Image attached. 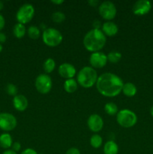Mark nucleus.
<instances>
[{"instance_id":"obj_28","label":"nucleus","mask_w":153,"mask_h":154,"mask_svg":"<svg viewBox=\"0 0 153 154\" xmlns=\"http://www.w3.org/2000/svg\"><path fill=\"white\" fill-rule=\"evenodd\" d=\"M11 147H12V150H14V151H15L16 153V152L20 151V149H21L20 143L16 141V142L13 143Z\"/></svg>"},{"instance_id":"obj_12","label":"nucleus","mask_w":153,"mask_h":154,"mask_svg":"<svg viewBox=\"0 0 153 154\" xmlns=\"http://www.w3.org/2000/svg\"><path fill=\"white\" fill-rule=\"evenodd\" d=\"M87 125L93 132H98L104 126L103 119L98 114H92L87 120Z\"/></svg>"},{"instance_id":"obj_4","label":"nucleus","mask_w":153,"mask_h":154,"mask_svg":"<svg viewBox=\"0 0 153 154\" xmlns=\"http://www.w3.org/2000/svg\"><path fill=\"white\" fill-rule=\"evenodd\" d=\"M116 121L122 127L130 128L136 123L137 117L135 113L130 110H121L116 114Z\"/></svg>"},{"instance_id":"obj_20","label":"nucleus","mask_w":153,"mask_h":154,"mask_svg":"<svg viewBox=\"0 0 153 154\" xmlns=\"http://www.w3.org/2000/svg\"><path fill=\"white\" fill-rule=\"evenodd\" d=\"M26 29L25 26L19 23L15 24L13 28V34L16 38H23L26 35Z\"/></svg>"},{"instance_id":"obj_2","label":"nucleus","mask_w":153,"mask_h":154,"mask_svg":"<svg viewBox=\"0 0 153 154\" xmlns=\"http://www.w3.org/2000/svg\"><path fill=\"white\" fill-rule=\"evenodd\" d=\"M106 42V35L100 29H92L86 34L83 38V45L86 49L90 52H98Z\"/></svg>"},{"instance_id":"obj_15","label":"nucleus","mask_w":153,"mask_h":154,"mask_svg":"<svg viewBox=\"0 0 153 154\" xmlns=\"http://www.w3.org/2000/svg\"><path fill=\"white\" fill-rule=\"evenodd\" d=\"M101 31L103 32L105 35L112 37L118 33V29L116 24L114 23L113 22H111V21H108V22L104 23L103 24Z\"/></svg>"},{"instance_id":"obj_37","label":"nucleus","mask_w":153,"mask_h":154,"mask_svg":"<svg viewBox=\"0 0 153 154\" xmlns=\"http://www.w3.org/2000/svg\"><path fill=\"white\" fill-rule=\"evenodd\" d=\"M3 8H4V4H3L2 2L0 1V11H1L2 10Z\"/></svg>"},{"instance_id":"obj_35","label":"nucleus","mask_w":153,"mask_h":154,"mask_svg":"<svg viewBox=\"0 0 153 154\" xmlns=\"http://www.w3.org/2000/svg\"><path fill=\"white\" fill-rule=\"evenodd\" d=\"M2 154H17V153H16L15 151H14V150H9V149H8V150H4V151L3 152Z\"/></svg>"},{"instance_id":"obj_23","label":"nucleus","mask_w":153,"mask_h":154,"mask_svg":"<svg viewBox=\"0 0 153 154\" xmlns=\"http://www.w3.org/2000/svg\"><path fill=\"white\" fill-rule=\"evenodd\" d=\"M27 33H28V35L30 38L34 39V40L38 38L40 35V29H39L38 27L35 26H31L28 27Z\"/></svg>"},{"instance_id":"obj_7","label":"nucleus","mask_w":153,"mask_h":154,"mask_svg":"<svg viewBox=\"0 0 153 154\" xmlns=\"http://www.w3.org/2000/svg\"><path fill=\"white\" fill-rule=\"evenodd\" d=\"M34 85L38 92L41 94H46L52 89V79L46 74H40L36 78Z\"/></svg>"},{"instance_id":"obj_34","label":"nucleus","mask_w":153,"mask_h":154,"mask_svg":"<svg viewBox=\"0 0 153 154\" xmlns=\"http://www.w3.org/2000/svg\"><path fill=\"white\" fill-rule=\"evenodd\" d=\"M100 21L98 20H94V23H93V29H100Z\"/></svg>"},{"instance_id":"obj_14","label":"nucleus","mask_w":153,"mask_h":154,"mask_svg":"<svg viewBox=\"0 0 153 154\" xmlns=\"http://www.w3.org/2000/svg\"><path fill=\"white\" fill-rule=\"evenodd\" d=\"M13 105L18 111H24L28 105V99L23 95H16L13 99Z\"/></svg>"},{"instance_id":"obj_39","label":"nucleus","mask_w":153,"mask_h":154,"mask_svg":"<svg viewBox=\"0 0 153 154\" xmlns=\"http://www.w3.org/2000/svg\"><path fill=\"white\" fill-rule=\"evenodd\" d=\"M2 49H3V47H2V44H0V53L2 51Z\"/></svg>"},{"instance_id":"obj_38","label":"nucleus","mask_w":153,"mask_h":154,"mask_svg":"<svg viewBox=\"0 0 153 154\" xmlns=\"http://www.w3.org/2000/svg\"><path fill=\"white\" fill-rule=\"evenodd\" d=\"M150 114H151V115L153 117V106L152 107L151 109H150Z\"/></svg>"},{"instance_id":"obj_26","label":"nucleus","mask_w":153,"mask_h":154,"mask_svg":"<svg viewBox=\"0 0 153 154\" xmlns=\"http://www.w3.org/2000/svg\"><path fill=\"white\" fill-rule=\"evenodd\" d=\"M65 20V15L61 11H56L52 14V20L53 22L60 23Z\"/></svg>"},{"instance_id":"obj_8","label":"nucleus","mask_w":153,"mask_h":154,"mask_svg":"<svg viewBox=\"0 0 153 154\" xmlns=\"http://www.w3.org/2000/svg\"><path fill=\"white\" fill-rule=\"evenodd\" d=\"M98 12L102 18L110 21L115 18L117 10L115 5L112 2L105 1L99 6Z\"/></svg>"},{"instance_id":"obj_27","label":"nucleus","mask_w":153,"mask_h":154,"mask_svg":"<svg viewBox=\"0 0 153 154\" xmlns=\"http://www.w3.org/2000/svg\"><path fill=\"white\" fill-rule=\"evenodd\" d=\"M5 91L9 96H14V97L17 95V88L13 84H8L5 87Z\"/></svg>"},{"instance_id":"obj_18","label":"nucleus","mask_w":153,"mask_h":154,"mask_svg":"<svg viewBox=\"0 0 153 154\" xmlns=\"http://www.w3.org/2000/svg\"><path fill=\"white\" fill-rule=\"evenodd\" d=\"M118 152V147L113 141H109L105 143L104 146V154H117Z\"/></svg>"},{"instance_id":"obj_21","label":"nucleus","mask_w":153,"mask_h":154,"mask_svg":"<svg viewBox=\"0 0 153 154\" xmlns=\"http://www.w3.org/2000/svg\"><path fill=\"white\" fill-rule=\"evenodd\" d=\"M56 67V63L54 61L53 59L52 58H48L45 60V62L44 63L43 65V68L44 70L46 73H51L52 71L55 69Z\"/></svg>"},{"instance_id":"obj_17","label":"nucleus","mask_w":153,"mask_h":154,"mask_svg":"<svg viewBox=\"0 0 153 154\" xmlns=\"http://www.w3.org/2000/svg\"><path fill=\"white\" fill-rule=\"evenodd\" d=\"M13 144L12 137L8 133H3L0 135V147L8 150Z\"/></svg>"},{"instance_id":"obj_13","label":"nucleus","mask_w":153,"mask_h":154,"mask_svg":"<svg viewBox=\"0 0 153 154\" xmlns=\"http://www.w3.org/2000/svg\"><path fill=\"white\" fill-rule=\"evenodd\" d=\"M58 72L60 76L66 80L71 79L76 75V69L70 63H63L60 65Z\"/></svg>"},{"instance_id":"obj_5","label":"nucleus","mask_w":153,"mask_h":154,"mask_svg":"<svg viewBox=\"0 0 153 154\" xmlns=\"http://www.w3.org/2000/svg\"><path fill=\"white\" fill-rule=\"evenodd\" d=\"M44 43L49 47H56L62 42V35L58 30L54 28H48L42 35Z\"/></svg>"},{"instance_id":"obj_36","label":"nucleus","mask_w":153,"mask_h":154,"mask_svg":"<svg viewBox=\"0 0 153 154\" xmlns=\"http://www.w3.org/2000/svg\"><path fill=\"white\" fill-rule=\"evenodd\" d=\"M51 2L56 5H61L64 2V1H63V0H52Z\"/></svg>"},{"instance_id":"obj_32","label":"nucleus","mask_w":153,"mask_h":154,"mask_svg":"<svg viewBox=\"0 0 153 154\" xmlns=\"http://www.w3.org/2000/svg\"><path fill=\"white\" fill-rule=\"evenodd\" d=\"M6 40H7V36H6V35L4 33L0 32V44L2 45L3 43H4L6 42Z\"/></svg>"},{"instance_id":"obj_29","label":"nucleus","mask_w":153,"mask_h":154,"mask_svg":"<svg viewBox=\"0 0 153 154\" xmlns=\"http://www.w3.org/2000/svg\"><path fill=\"white\" fill-rule=\"evenodd\" d=\"M65 154H80V152L78 150L77 148H75V147H71V148L68 149L66 152Z\"/></svg>"},{"instance_id":"obj_30","label":"nucleus","mask_w":153,"mask_h":154,"mask_svg":"<svg viewBox=\"0 0 153 154\" xmlns=\"http://www.w3.org/2000/svg\"><path fill=\"white\" fill-rule=\"evenodd\" d=\"M21 154H38L37 152L34 150V149L32 148H27L26 150H24L21 153Z\"/></svg>"},{"instance_id":"obj_6","label":"nucleus","mask_w":153,"mask_h":154,"mask_svg":"<svg viewBox=\"0 0 153 154\" xmlns=\"http://www.w3.org/2000/svg\"><path fill=\"white\" fill-rule=\"evenodd\" d=\"M34 15V8L32 5L24 4L18 9L16 14V20L19 23L26 24L32 20Z\"/></svg>"},{"instance_id":"obj_10","label":"nucleus","mask_w":153,"mask_h":154,"mask_svg":"<svg viewBox=\"0 0 153 154\" xmlns=\"http://www.w3.org/2000/svg\"><path fill=\"white\" fill-rule=\"evenodd\" d=\"M107 61V57H106V54L100 51L92 53L89 58L90 65L92 66L93 69L94 68L101 69V68L104 67Z\"/></svg>"},{"instance_id":"obj_33","label":"nucleus","mask_w":153,"mask_h":154,"mask_svg":"<svg viewBox=\"0 0 153 154\" xmlns=\"http://www.w3.org/2000/svg\"><path fill=\"white\" fill-rule=\"evenodd\" d=\"M88 3L92 7H95L99 4V2L98 0H90V1L88 2Z\"/></svg>"},{"instance_id":"obj_16","label":"nucleus","mask_w":153,"mask_h":154,"mask_svg":"<svg viewBox=\"0 0 153 154\" xmlns=\"http://www.w3.org/2000/svg\"><path fill=\"white\" fill-rule=\"evenodd\" d=\"M122 92L128 97H133L136 95V92H137V89H136V86L134 84H132V83L128 82L124 84Z\"/></svg>"},{"instance_id":"obj_1","label":"nucleus","mask_w":153,"mask_h":154,"mask_svg":"<svg viewBox=\"0 0 153 154\" xmlns=\"http://www.w3.org/2000/svg\"><path fill=\"white\" fill-rule=\"evenodd\" d=\"M122 80L115 74L106 72L98 78L96 82L97 90L102 96L106 97H115L122 90Z\"/></svg>"},{"instance_id":"obj_25","label":"nucleus","mask_w":153,"mask_h":154,"mask_svg":"<svg viewBox=\"0 0 153 154\" xmlns=\"http://www.w3.org/2000/svg\"><path fill=\"white\" fill-rule=\"evenodd\" d=\"M102 138L100 135L98 134H94L90 138V144L94 148H99L102 144Z\"/></svg>"},{"instance_id":"obj_24","label":"nucleus","mask_w":153,"mask_h":154,"mask_svg":"<svg viewBox=\"0 0 153 154\" xmlns=\"http://www.w3.org/2000/svg\"><path fill=\"white\" fill-rule=\"evenodd\" d=\"M107 57V60L111 63H117L120 61L122 58L121 53L118 52V51H111L106 56Z\"/></svg>"},{"instance_id":"obj_19","label":"nucleus","mask_w":153,"mask_h":154,"mask_svg":"<svg viewBox=\"0 0 153 154\" xmlns=\"http://www.w3.org/2000/svg\"><path fill=\"white\" fill-rule=\"evenodd\" d=\"M77 82L74 78L68 79L64 83V89L67 93H73L77 90Z\"/></svg>"},{"instance_id":"obj_22","label":"nucleus","mask_w":153,"mask_h":154,"mask_svg":"<svg viewBox=\"0 0 153 154\" xmlns=\"http://www.w3.org/2000/svg\"><path fill=\"white\" fill-rule=\"evenodd\" d=\"M104 111L108 115H116L118 113V107H117V105L115 103L109 102V103H106L104 105Z\"/></svg>"},{"instance_id":"obj_9","label":"nucleus","mask_w":153,"mask_h":154,"mask_svg":"<svg viewBox=\"0 0 153 154\" xmlns=\"http://www.w3.org/2000/svg\"><path fill=\"white\" fill-rule=\"evenodd\" d=\"M17 121L13 114L10 113H0V129L5 132H10L16 128Z\"/></svg>"},{"instance_id":"obj_31","label":"nucleus","mask_w":153,"mask_h":154,"mask_svg":"<svg viewBox=\"0 0 153 154\" xmlns=\"http://www.w3.org/2000/svg\"><path fill=\"white\" fill-rule=\"evenodd\" d=\"M4 25H5V20H4V17L0 14V32H1V30L3 29V28L4 27Z\"/></svg>"},{"instance_id":"obj_11","label":"nucleus","mask_w":153,"mask_h":154,"mask_svg":"<svg viewBox=\"0 0 153 154\" xmlns=\"http://www.w3.org/2000/svg\"><path fill=\"white\" fill-rule=\"evenodd\" d=\"M152 8V4L148 0H139L133 5V12L135 15L142 16L149 12Z\"/></svg>"},{"instance_id":"obj_3","label":"nucleus","mask_w":153,"mask_h":154,"mask_svg":"<svg viewBox=\"0 0 153 154\" xmlns=\"http://www.w3.org/2000/svg\"><path fill=\"white\" fill-rule=\"evenodd\" d=\"M98 75L92 67L86 66L80 69L77 74V84L84 88H90L93 87L98 81Z\"/></svg>"}]
</instances>
